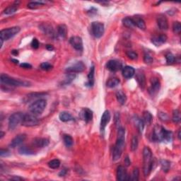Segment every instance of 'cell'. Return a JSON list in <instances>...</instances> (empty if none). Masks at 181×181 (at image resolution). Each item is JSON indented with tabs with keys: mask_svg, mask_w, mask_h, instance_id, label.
I'll return each instance as SVG.
<instances>
[{
	"mask_svg": "<svg viewBox=\"0 0 181 181\" xmlns=\"http://www.w3.org/2000/svg\"><path fill=\"white\" fill-rule=\"evenodd\" d=\"M125 142V130L123 127H119L117 131V137L116 144L114 146L113 151V160L114 161L119 160L123 154Z\"/></svg>",
	"mask_w": 181,
	"mask_h": 181,
	"instance_id": "6da1fadb",
	"label": "cell"
},
{
	"mask_svg": "<svg viewBox=\"0 0 181 181\" xmlns=\"http://www.w3.org/2000/svg\"><path fill=\"white\" fill-rule=\"evenodd\" d=\"M143 171L144 174L146 177H148L151 173L152 169H153L154 159L153 155H152L151 150L150 149L149 146H145L143 150Z\"/></svg>",
	"mask_w": 181,
	"mask_h": 181,
	"instance_id": "7a4b0ae2",
	"label": "cell"
},
{
	"mask_svg": "<svg viewBox=\"0 0 181 181\" xmlns=\"http://www.w3.org/2000/svg\"><path fill=\"white\" fill-rule=\"evenodd\" d=\"M0 81H1L2 85H5L7 86H29L30 82L26 81H22L20 79H16L14 78H11L8 76L7 74H2L1 77H0Z\"/></svg>",
	"mask_w": 181,
	"mask_h": 181,
	"instance_id": "3957f363",
	"label": "cell"
},
{
	"mask_svg": "<svg viewBox=\"0 0 181 181\" xmlns=\"http://www.w3.org/2000/svg\"><path fill=\"white\" fill-rule=\"evenodd\" d=\"M46 106L47 101L45 99H38L30 105L29 111L33 115H38L43 113Z\"/></svg>",
	"mask_w": 181,
	"mask_h": 181,
	"instance_id": "277c9868",
	"label": "cell"
},
{
	"mask_svg": "<svg viewBox=\"0 0 181 181\" xmlns=\"http://www.w3.org/2000/svg\"><path fill=\"white\" fill-rule=\"evenodd\" d=\"M21 30V28L19 26H14V27L8 28L6 29H3L0 32V37L3 40H8L14 37Z\"/></svg>",
	"mask_w": 181,
	"mask_h": 181,
	"instance_id": "5b68a950",
	"label": "cell"
},
{
	"mask_svg": "<svg viewBox=\"0 0 181 181\" xmlns=\"http://www.w3.org/2000/svg\"><path fill=\"white\" fill-rule=\"evenodd\" d=\"M23 116L24 114L20 113V112L12 114L9 118V123H8V125H9V130H13L15 129L20 123H21Z\"/></svg>",
	"mask_w": 181,
	"mask_h": 181,
	"instance_id": "8992f818",
	"label": "cell"
},
{
	"mask_svg": "<svg viewBox=\"0 0 181 181\" xmlns=\"http://www.w3.org/2000/svg\"><path fill=\"white\" fill-rule=\"evenodd\" d=\"M91 33L95 38H100L104 33V25L99 21L92 22L91 25Z\"/></svg>",
	"mask_w": 181,
	"mask_h": 181,
	"instance_id": "52a82bcc",
	"label": "cell"
},
{
	"mask_svg": "<svg viewBox=\"0 0 181 181\" xmlns=\"http://www.w3.org/2000/svg\"><path fill=\"white\" fill-rule=\"evenodd\" d=\"M39 120L33 114H24L23 120L21 122V125L25 127H33L37 125Z\"/></svg>",
	"mask_w": 181,
	"mask_h": 181,
	"instance_id": "ba28073f",
	"label": "cell"
},
{
	"mask_svg": "<svg viewBox=\"0 0 181 181\" xmlns=\"http://www.w3.org/2000/svg\"><path fill=\"white\" fill-rule=\"evenodd\" d=\"M39 28L42 30L45 35L49 36L52 38H55L58 33L55 31L52 26L48 23H43L39 26Z\"/></svg>",
	"mask_w": 181,
	"mask_h": 181,
	"instance_id": "9c48e42d",
	"label": "cell"
},
{
	"mask_svg": "<svg viewBox=\"0 0 181 181\" xmlns=\"http://www.w3.org/2000/svg\"><path fill=\"white\" fill-rule=\"evenodd\" d=\"M85 67H86V66H85L84 62H81V61H79V62H76L67 68L66 72L67 73H72V74L80 73L84 72Z\"/></svg>",
	"mask_w": 181,
	"mask_h": 181,
	"instance_id": "30bf717a",
	"label": "cell"
},
{
	"mask_svg": "<svg viewBox=\"0 0 181 181\" xmlns=\"http://www.w3.org/2000/svg\"><path fill=\"white\" fill-rule=\"evenodd\" d=\"M164 127L156 125L154 127L153 134H152V139L154 142H164Z\"/></svg>",
	"mask_w": 181,
	"mask_h": 181,
	"instance_id": "8fae6325",
	"label": "cell"
},
{
	"mask_svg": "<svg viewBox=\"0 0 181 181\" xmlns=\"http://www.w3.org/2000/svg\"><path fill=\"white\" fill-rule=\"evenodd\" d=\"M161 88V82L158 78H152L151 86L149 89V92L151 96H154L158 93Z\"/></svg>",
	"mask_w": 181,
	"mask_h": 181,
	"instance_id": "7c38bea8",
	"label": "cell"
},
{
	"mask_svg": "<svg viewBox=\"0 0 181 181\" xmlns=\"http://www.w3.org/2000/svg\"><path fill=\"white\" fill-rule=\"evenodd\" d=\"M70 42L72 46L77 51H83L84 47H83L82 38L79 36H72L70 38Z\"/></svg>",
	"mask_w": 181,
	"mask_h": 181,
	"instance_id": "4fadbf2b",
	"label": "cell"
},
{
	"mask_svg": "<svg viewBox=\"0 0 181 181\" xmlns=\"http://www.w3.org/2000/svg\"><path fill=\"white\" fill-rule=\"evenodd\" d=\"M111 113L108 111H105L104 113H103L102 117H101V125H100V129H101V133H104L105 127L109 123L110 120H111Z\"/></svg>",
	"mask_w": 181,
	"mask_h": 181,
	"instance_id": "5bb4252c",
	"label": "cell"
},
{
	"mask_svg": "<svg viewBox=\"0 0 181 181\" xmlns=\"http://www.w3.org/2000/svg\"><path fill=\"white\" fill-rule=\"evenodd\" d=\"M106 67L108 70L112 72H116L122 68V64L119 61L111 60L107 62Z\"/></svg>",
	"mask_w": 181,
	"mask_h": 181,
	"instance_id": "9a60e30c",
	"label": "cell"
},
{
	"mask_svg": "<svg viewBox=\"0 0 181 181\" xmlns=\"http://www.w3.org/2000/svg\"><path fill=\"white\" fill-rule=\"evenodd\" d=\"M26 138V135L25 134H20V135H18L11 140V143L9 144V146L11 148L17 147V146L21 145V144L25 141Z\"/></svg>",
	"mask_w": 181,
	"mask_h": 181,
	"instance_id": "2e32d148",
	"label": "cell"
},
{
	"mask_svg": "<svg viewBox=\"0 0 181 181\" xmlns=\"http://www.w3.org/2000/svg\"><path fill=\"white\" fill-rule=\"evenodd\" d=\"M80 117L83 120L88 123L93 119V111L87 108H83L80 112Z\"/></svg>",
	"mask_w": 181,
	"mask_h": 181,
	"instance_id": "e0dca14e",
	"label": "cell"
},
{
	"mask_svg": "<svg viewBox=\"0 0 181 181\" xmlns=\"http://www.w3.org/2000/svg\"><path fill=\"white\" fill-rule=\"evenodd\" d=\"M157 24L161 30H168V22L166 16L164 14H159L157 17Z\"/></svg>",
	"mask_w": 181,
	"mask_h": 181,
	"instance_id": "ac0fdd59",
	"label": "cell"
},
{
	"mask_svg": "<svg viewBox=\"0 0 181 181\" xmlns=\"http://www.w3.org/2000/svg\"><path fill=\"white\" fill-rule=\"evenodd\" d=\"M49 143H50L49 139L46 138H36L33 141V145L36 148L46 147L49 145Z\"/></svg>",
	"mask_w": 181,
	"mask_h": 181,
	"instance_id": "d6986e66",
	"label": "cell"
},
{
	"mask_svg": "<svg viewBox=\"0 0 181 181\" xmlns=\"http://www.w3.org/2000/svg\"><path fill=\"white\" fill-rule=\"evenodd\" d=\"M127 176V173L125 168L123 166H118L117 169V180L120 181L128 180Z\"/></svg>",
	"mask_w": 181,
	"mask_h": 181,
	"instance_id": "ffe728a7",
	"label": "cell"
},
{
	"mask_svg": "<svg viewBox=\"0 0 181 181\" xmlns=\"http://www.w3.org/2000/svg\"><path fill=\"white\" fill-rule=\"evenodd\" d=\"M166 41H167V36H166L165 34H161V35L158 36H154L151 39L152 43L156 47L162 45L165 43Z\"/></svg>",
	"mask_w": 181,
	"mask_h": 181,
	"instance_id": "44dd1931",
	"label": "cell"
},
{
	"mask_svg": "<svg viewBox=\"0 0 181 181\" xmlns=\"http://www.w3.org/2000/svg\"><path fill=\"white\" fill-rule=\"evenodd\" d=\"M136 80L142 90H144L146 86V77L143 72H137L136 74Z\"/></svg>",
	"mask_w": 181,
	"mask_h": 181,
	"instance_id": "7402d4cb",
	"label": "cell"
},
{
	"mask_svg": "<svg viewBox=\"0 0 181 181\" xmlns=\"http://www.w3.org/2000/svg\"><path fill=\"white\" fill-rule=\"evenodd\" d=\"M94 75H95V67L92 65L89 70V73L88 74V81L86 83V86L88 87H92L94 85Z\"/></svg>",
	"mask_w": 181,
	"mask_h": 181,
	"instance_id": "603a6c76",
	"label": "cell"
},
{
	"mask_svg": "<svg viewBox=\"0 0 181 181\" xmlns=\"http://www.w3.org/2000/svg\"><path fill=\"white\" fill-rule=\"evenodd\" d=\"M135 74V70L133 67L126 66L123 69V76L125 79L132 78Z\"/></svg>",
	"mask_w": 181,
	"mask_h": 181,
	"instance_id": "cb8c5ba5",
	"label": "cell"
},
{
	"mask_svg": "<svg viewBox=\"0 0 181 181\" xmlns=\"http://www.w3.org/2000/svg\"><path fill=\"white\" fill-rule=\"evenodd\" d=\"M132 18H133L135 26H137V27L141 30L146 29L145 21H144V19H142V18H141L139 16H135Z\"/></svg>",
	"mask_w": 181,
	"mask_h": 181,
	"instance_id": "d4e9b609",
	"label": "cell"
},
{
	"mask_svg": "<svg viewBox=\"0 0 181 181\" xmlns=\"http://www.w3.org/2000/svg\"><path fill=\"white\" fill-rule=\"evenodd\" d=\"M19 2H15L13 5L6 8V9L4 10L3 13L6 14V15H11V14L15 13L18 10V9H19Z\"/></svg>",
	"mask_w": 181,
	"mask_h": 181,
	"instance_id": "484cf974",
	"label": "cell"
},
{
	"mask_svg": "<svg viewBox=\"0 0 181 181\" xmlns=\"http://www.w3.org/2000/svg\"><path fill=\"white\" fill-rule=\"evenodd\" d=\"M57 33L58 36L62 38H65L67 35V27L64 24H60L57 28Z\"/></svg>",
	"mask_w": 181,
	"mask_h": 181,
	"instance_id": "4316f807",
	"label": "cell"
},
{
	"mask_svg": "<svg viewBox=\"0 0 181 181\" xmlns=\"http://www.w3.org/2000/svg\"><path fill=\"white\" fill-rule=\"evenodd\" d=\"M59 118L62 122H64V123H66V122H69L71 120H73V117L72 115H71L70 113L67 111H62L61 112L59 115Z\"/></svg>",
	"mask_w": 181,
	"mask_h": 181,
	"instance_id": "83f0119b",
	"label": "cell"
},
{
	"mask_svg": "<svg viewBox=\"0 0 181 181\" xmlns=\"http://www.w3.org/2000/svg\"><path fill=\"white\" fill-rule=\"evenodd\" d=\"M134 123H135V125L137 126L138 131L139 132V133L142 134L144 128V123L143 120L141 119L138 116H135L134 117Z\"/></svg>",
	"mask_w": 181,
	"mask_h": 181,
	"instance_id": "f1b7e54d",
	"label": "cell"
},
{
	"mask_svg": "<svg viewBox=\"0 0 181 181\" xmlns=\"http://www.w3.org/2000/svg\"><path fill=\"white\" fill-rule=\"evenodd\" d=\"M116 98L118 103L121 105H124L127 101V96L123 91L119 90L116 92Z\"/></svg>",
	"mask_w": 181,
	"mask_h": 181,
	"instance_id": "f546056e",
	"label": "cell"
},
{
	"mask_svg": "<svg viewBox=\"0 0 181 181\" xmlns=\"http://www.w3.org/2000/svg\"><path fill=\"white\" fill-rule=\"evenodd\" d=\"M19 152L20 154H22V155H33L35 154L33 150L30 149V148L26 146H22L19 149Z\"/></svg>",
	"mask_w": 181,
	"mask_h": 181,
	"instance_id": "4dcf8cb0",
	"label": "cell"
},
{
	"mask_svg": "<svg viewBox=\"0 0 181 181\" xmlns=\"http://www.w3.org/2000/svg\"><path fill=\"white\" fill-rule=\"evenodd\" d=\"M76 77V74H72V73H67V76H65L64 80L62 81V84L63 86H66V85H69L72 82L73 80Z\"/></svg>",
	"mask_w": 181,
	"mask_h": 181,
	"instance_id": "1f68e13d",
	"label": "cell"
},
{
	"mask_svg": "<svg viewBox=\"0 0 181 181\" xmlns=\"http://www.w3.org/2000/svg\"><path fill=\"white\" fill-rule=\"evenodd\" d=\"M63 142H64V145L67 147H72L73 144H74V140L73 138L70 135H63Z\"/></svg>",
	"mask_w": 181,
	"mask_h": 181,
	"instance_id": "d6a6232c",
	"label": "cell"
},
{
	"mask_svg": "<svg viewBox=\"0 0 181 181\" xmlns=\"http://www.w3.org/2000/svg\"><path fill=\"white\" fill-rule=\"evenodd\" d=\"M143 121L144 123H146L147 125H150L153 120V116L151 113L149 111H144L143 113Z\"/></svg>",
	"mask_w": 181,
	"mask_h": 181,
	"instance_id": "836d02e7",
	"label": "cell"
},
{
	"mask_svg": "<svg viewBox=\"0 0 181 181\" xmlns=\"http://www.w3.org/2000/svg\"><path fill=\"white\" fill-rule=\"evenodd\" d=\"M123 25L127 28H132L135 27V23H134L133 19L132 17H125L123 19Z\"/></svg>",
	"mask_w": 181,
	"mask_h": 181,
	"instance_id": "e575fe53",
	"label": "cell"
},
{
	"mask_svg": "<svg viewBox=\"0 0 181 181\" xmlns=\"http://www.w3.org/2000/svg\"><path fill=\"white\" fill-rule=\"evenodd\" d=\"M160 164L161 166V168L163 171L165 173H168L169 171L170 168V163L167 160L162 159L160 161Z\"/></svg>",
	"mask_w": 181,
	"mask_h": 181,
	"instance_id": "d590c367",
	"label": "cell"
},
{
	"mask_svg": "<svg viewBox=\"0 0 181 181\" xmlns=\"http://www.w3.org/2000/svg\"><path fill=\"white\" fill-rule=\"evenodd\" d=\"M120 84V80L117 78L113 77V78H111L108 80L106 85L109 88H114V87L117 86V85Z\"/></svg>",
	"mask_w": 181,
	"mask_h": 181,
	"instance_id": "8d00e7d4",
	"label": "cell"
},
{
	"mask_svg": "<svg viewBox=\"0 0 181 181\" xmlns=\"http://www.w3.org/2000/svg\"><path fill=\"white\" fill-rule=\"evenodd\" d=\"M173 140V133L169 130L164 129V142H170Z\"/></svg>",
	"mask_w": 181,
	"mask_h": 181,
	"instance_id": "74e56055",
	"label": "cell"
},
{
	"mask_svg": "<svg viewBox=\"0 0 181 181\" xmlns=\"http://www.w3.org/2000/svg\"><path fill=\"white\" fill-rule=\"evenodd\" d=\"M45 2H42V1L31 2L28 4V8H29V9H36L38 7H41V6L45 5Z\"/></svg>",
	"mask_w": 181,
	"mask_h": 181,
	"instance_id": "f35d334b",
	"label": "cell"
},
{
	"mask_svg": "<svg viewBox=\"0 0 181 181\" xmlns=\"http://www.w3.org/2000/svg\"><path fill=\"white\" fill-rule=\"evenodd\" d=\"M61 163L60 161L58 159H53L48 162V166L52 169H57L60 167Z\"/></svg>",
	"mask_w": 181,
	"mask_h": 181,
	"instance_id": "ab89813d",
	"label": "cell"
},
{
	"mask_svg": "<svg viewBox=\"0 0 181 181\" xmlns=\"http://www.w3.org/2000/svg\"><path fill=\"white\" fill-rule=\"evenodd\" d=\"M172 120L175 123H178L180 122V120H181L180 113L178 110H174V111H173Z\"/></svg>",
	"mask_w": 181,
	"mask_h": 181,
	"instance_id": "60d3db41",
	"label": "cell"
},
{
	"mask_svg": "<svg viewBox=\"0 0 181 181\" xmlns=\"http://www.w3.org/2000/svg\"><path fill=\"white\" fill-rule=\"evenodd\" d=\"M139 170L138 168H135L133 170V174H132L131 178H130L129 180H133V181H137L139 180Z\"/></svg>",
	"mask_w": 181,
	"mask_h": 181,
	"instance_id": "b9f144b4",
	"label": "cell"
},
{
	"mask_svg": "<svg viewBox=\"0 0 181 181\" xmlns=\"http://www.w3.org/2000/svg\"><path fill=\"white\" fill-rule=\"evenodd\" d=\"M173 30L176 34H180L181 31V24L179 21H175L173 24Z\"/></svg>",
	"mask_w": 181,
	"mask_h": 181,
	"instance_id": "7bdbcfd3",
	"label": "cell"
},
{
	"mask_svg": "<svg viewBox=\"0 0 181 181\" xmlns=\"http://www.w3.org/2000/svg\"><path fill=\"white\" fill-rule=\"evenodd\" d=\"M154 59L153 57L149 52H145L144 55V62L146 63V64H151V63L153 62Z\"/></svg>",
	"mask_w": 181,
	"mask_h": 181,
	"instance_id": "ee69618b",
	"label": "cell"
},
{
	"mask_svg": "<svg viewBox=\"0 0 181 181\" xmlns=\"http://www.w3.org/2000/svg\"><path fill=\"white\" fill-rule=\"evenodd\" d=\"M166 60L168 64H172L176 62V57L172 53H168L166 55Z\"/></svg>",
	"mask_w": 181,
	"mask_h": 181,
	"instance_id": "f6af8a7d",
	"label": "cell"
},
{
	"mask_svg": "<svg viewBox=\"0 0 181 181\" xmlns=\"http://www.w3.org/2000/svg\"><path fill=\"white\" fill-rule=\"evenodd\" d=\"M137 147H138V139L136 136H133L131 142V150L133 151H135L137 150Z\"/></svg>",
	"mask_w": 181,
	"mask_h": 181,
	"instance_id": "bcb514c9",
	"label": "cell"
},
{
	"mask_svg": "<svg viewBox=\"0 0 181 181\" xmlns=\"http://www.w3.org/2000/svg\"><path fill=\"white\" fill-rule=\"evenodd\" d=\"M52 67H53L52 65L50 64L49 62H42L40 64V68L44 71H50L52 70Z\"/></svg>",
	"mask_w": 181,
	"mask_h": 181,
	"instance_id": "7dc6e473",
	"label": "cell"
},
{
	"mask_svg": "<svg viewBox=\"0 0 181 181\" xmlns=\"http://www.w3.org/2000/svg\"><path fill=\"white\" fill-rule=\"evenodd\" d=\"M45 93H30V94H28L27 95V98L28 99H33L35 98H40L41 96H43L44 95H45Z\"/></svg>",
	"mask_w": 181,
	"mask_h": 181,
	"instance_id": "c3c4849f",
	"label": "cell"
},
{
	"mask_svg": "<svg viewBox=\"0 0 181 181\" xmlns=\"http://www.w3.org/2000/svg\"><path fill=\"white\" fill-rule=\"evenodd\" d=\"M126 54H127V56L128 58L131 59V60H137L138 58V55L134 51H127L126 52Z\"/></svg>",
	"mask_w": 181,
	"mask_h": 181,
	"instance_id": "681fc988",
	"label": "cell"
},
{
	"mask_svg": "<svg viewBox=\"0 0 181 181\" xmlns=\"http://www.w3.org/2000/svg\"><path fill=\"white\" fill-rule=\"evenodd\" d=\"M10 155H11V153L8 149H2L1 151H0V156L2 157H7V156H9Z\"/></svg>",
	"mask_w": 181,
	"mask_h": 181,
	"instance_id": "f907efd6",
	"label": "cell"
},
{
	"mask_svg": "<svg viewBox=\"0 0 181 181\" xmlns=\"http://www.w3.org/2000/svg\"><path fill=\"white\" fill-rule=\"evenodd\" d=\"M31 47L34 49H38L39 48V42L36 38H33L31 42Z\"/></svg>",
	"mask_w": 181,
	"mask_h": 181,
	"instance_id": "816d5d0a",
	"label": "cell"
},
{
	"mask_svg": "<svg viewBox=\"0 0 181 181\" xmlns=\"http://www.w3.org/2000/svg\"><path fill=\"white\" fill-rule=\"evenodd\" d=\"M20 67L23 69H31L32 68L31 64H28V63H26V62L22 63V64H20Z\"/></svg>",
	"mask_w": 181,
	"mask_h": 181,
	"instance_id": "f5cc1de1",
	"label": "cell"
},
{
	"mask_svg": "<svg viewBox=\"0 0 181 181\" xmlns=\"http://www.w3.org/2000/svg\"><path fill=\"white\" fill-rule=\"evenodd\" d=\"M115 124H116V125L119 127V126H120V114H118V113H117L116 114H115Z\"/></svg>",
	"mask_w": 181,
	"mask_h": 181,
	"instance_id": "db71d44e",
	"label": "cell"
},
{
	"mask_svg": "<svg viewBox=\"0 0 181 181\" xmlns=\"http://www.w3.org/2000/svg\"><path fill=\"white\" fill-rule=\"evenodd\" d=\"M9 180H23V179L19 176H14V177H11V178H10Z\"/></svg>",
	"mask_w": 181,
	"mask_h": 181,
	"instance_id": "11a10c76",
	"label": "cell"
},
{
	"mask_svg": "<svg viewBox=\"0 0 181 181\" xmlns=\"http://www.w3.org/2000/svg\"><path fill=\"white\" fill-rule=\"evenodd\" d=\"M67 173V169H63L62 170H61V171L60 172V173H59V176H60V177L64 176H66Z\"/></svg>",
	"mask_w": 181,
	"mask_h": 181,
	"instance_id": "9f6ffc18",
	"label": "cell"
},
{
	"mask_svg": "<svg viewBox=\"0 0 181 181\" xmlns=\"http://www.w3.org/2000/svg\"><path fill=\"white\" fill-rule=\"evenodd\" d=\"M130 164H131V162H130V158H129V157H128V156H127V157H126L125 158V166H129L130 165Z\"/></svg>",
	"mask_w": 181,
	"mask_h": 181,
	"instance_id": "6f0895ef",
	"label": "cell"
},
{
	"mask_svg": "<svg viewBox=\"0 0 181 181\" xmlns=\"http://www.w3.org/2000/svg\"><path fill=\"white\" fill-rule=\"evenodd\" d=\"M46 48H47V50H50V51H52V50H54L53 46L51 45H47Z\"/></svg>",
	"mask_w": 181,
	"mask_h": 181,
	"instance_id": "680465c9",
	"label": "cell"
},
{
	"mask_svg": "<svg viewBox=\"0 0 181 181\" xmlns=\"http://www.w3.org/2000/svg\"><path fill=\"white\" fill-rule=\"evenodd\" d=\"M11 54L14 56H16V55H18V54H19V52H18V50H12V51H11Z\"/></svg>",
	"mask_w": 181,
	"mask_h": 181,
	"instance_id": "91938a15",
	"label": "cell"
},
{
	"mask_svg": "<svg viewBox=\"0 0 181 181\" xmlns=\"http://www.w3.org/2000/svg\"><path fill=\"white\" fill-rule=\"evenodd\" d=\"M1 133V135H0V136H1V137H0V139H2V138L4 137V136H5V133H4L2 131H1V133Z\"/></svg>",
	"mask_w": 181,
	"mask_h": 181,
	"instance_id": "94428289",
	"label": "cell"
},
{
	"mask_svg": "<svg viewBox=\"0 0 181 181\" xmlns=\"http://www.w3.org/2000/svg\"><path fill=\"white\" fill-rule=\"evenodd\" d=\"M11 61L12 62H14V63H15V64H18V63H19V60H14V59H12Z\"/></svg>",
	"mask_w": 181,
	"mask_h": 181,
	"instance_id": "6125c7cd",
	"label": "cell"
},
{
	"mask_svg": "<svg viewBox=\"0 0 181 181\" xmlns=\"http://www.w3.org/2000/svg\"><path fill=\"white\" fill-rule=\"evenodd\" d=\"M178 139H180V130H179V132H178Z\"/></svg>",
	"mask_w": 181,
	"mask_h": 181,
	"instance_id": "be15d7a7",
	"label": "cell"
}]
</instances>
